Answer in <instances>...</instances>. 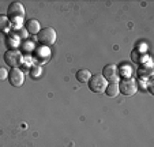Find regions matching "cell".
<instances>
[{"instance_id": "cell-1", "label": "cell", "mask_w": 154, "mask_h": 147, "mask_svg": "<svg viewBox=\"0 0 154 147\" xmlns=\"http://www.w3.org/2000/svg\"><path fill=\"white\" fill-rule=\"evenodd\" d=\"M7 18L14 25H19L25 19V7L19 2H12L7 8Z\"/></svg>"}, {"instance_id": "cell-2", "label": "cell", "mask_w": 154, "mask_h": 147, "mask_svg": "<svg viewBox=\"0 0 154 147\" xmlns=\"http://www.w3.org/2000/svg\"><path fill=\"white\" fill-rule=\"evenodd\" d=\"M38 42L42 46H49L56 42V32L53 27H44L37 34Z\"/></svg>"}, {"instance_id": "cell-3", "label": "cell", "mask_w": 154, "mask_h": 147, "mask_svg": "<svg viewBox=\"0 0 154 147\" xmlns=\"http://www.w3.org/2000/svg\"><path fill=\"white\" fill-rule=\"evenodd\" d=\"M119 93L124 95H134L138 90L137 81L134 78H123L122 81H119Z\"/></svg>"}, {"instance_id": "cell-4", "label": "cell", "mask_w": 154, "mask_h": 147, "mask_svg": "<svg viewBox=\"0 0 154 147\" xmlns=\"http://www.w3.org/2000/svg\"><path fill=\"white\" fill-rule=\"evenodd\" d=\"M89 89L91 90L93 93H104L105 89H106L108 83L104 79V76L100 75V74H94V75H91V78L89 79Z\"/></svg>"}, {"instance_id": "cell-5", "label": "cell", "mask_w": 154, "mask_h": 147, "mask_svg": "<svg viewBox=\"0 0 154 147\" xmlns=\"http://www.w3.org/2000/svg\"><path fill=\"white\" fill-rule=\"evenodd\" d=\"M4 61L11 68H18L22 64V53L18 49H8L4 53Z\"/></svg>"}, {"instance_id": "cell-6", "label": "cell", "mask_w": 154, "mask_h": 147, "mask_svg": "<svg viewBox=\"0 0 154 147\" xmlns=\"http://www.w3.org/2000/svg\"><path fill=\"white\" fill-rule=\"evenodd\" d=\"M102 76L106 82H111V83H116L120 81V72L117 68L116 64H106L102 69Z\"/></svg>"}, {"instance_id": "cell-7", "label": "cell", "mask_w": 154, "mask_h": 147, "mask_svg": "<svg viewBox=\"0 0 154 147\" xmlns=\"http://www.w3.org/2000/svg\"><path fill=\"white\" fill-rule=\"evenodd\" d=\"M33 59L35 60L37 64H45L49 61L51 59V51L48 46H38V48H34L33 51Z\"/></svg>"}, {"instance_id": "cell-8", "label": "cell", "mask_w": 154, "mask_h": 147, "mask_svg": "<svg viewBox=\"0 0 154 147\" xmlns=\"http://www.w3.org/2000/svg\"><path fill=\"white\" fill-rule=\"evenodd\" d=\"M8 81L11 83V86L14 87H20L25 82V74L20 68H11V71L8 72Z\"/></svg>"}, {"instance_id": "cell-9", "label": "cell", "mask_w": 154, "mask_h": 147, "mask_svg": "<svg viewBox=\"0 0 154 147\" xmlns=\"http://www.w3.org/2000/svg\"><path fill=\"white\" fill-rule=\"evenodd\" d=\"M25 30L30 34H38L41 30L40 22L37 19H29L26 23H25Z\"/></svg>"}, {"instance_id": "cell-10", "label": "cell", "mask_w": 154, "mask_h": 147, "mask_svg": "<svg viewBox=\"0 0 154 147\" xmlns=\"http://www.w3.org/2000/svg\"><path fill=\"white\" fill-rule=\"evenodd\" d=\"M76 81L81 82V83H87L89 82V79L91 78V72L89 71V69H79L78 72H76Z\"/></svg>"}, {"instance_id": "cell-11", "label": "cell", "mask_w": 154, "mask_h": 147, "mask_svg": "<svg viewBox=\"0 0 154 147\" xmlns=\"http://www.w3.org/2000/svg\"><path fill=\"white\" fill-rule=\"evenodd\" d=\"M104 93L108 95V97H116V95L119 94V84L117 83H109L106 86V89H105Z\"/></svg>"}, {"instance_id": "cell-12", "label": "cell", "mask_w": 154, "mask_h": 147, "mask_svg": "<svg viewBox=\"0 0 154 147\" xmlns=\"http://www.w3.org/2000/svg\"><path fill=\"white\" fill-rule=\"evenodd\" d=\"M10 19L7 18V15L0 14V33H6L10 29Z\"/></svg>"}, {"instance_id": "cell-13", "label": "cell", "mask_w": 154, "mask_h": 147, "mask_svg": "<svg viewBox=\"0 0 154 147\" xmlns=\"http://www.w3.org/2000/svg\"><path fill=\"white\" fill-rule=\"evenodd\" d=\"M131 59L135 61V63H145V59H146V56L143 55V52L142 51H139V49H135L134 52L131 53Z\"/></svg>"}, {"instance_id": "cell-14", "label": "cell", "mask_w": 154, "mask_h": 147, "mask_svg": "<svg viewBox=\"0 0 154 147\" xmlns=\"http://www.w3.org/2000/svg\"><path fill=\"white\" fill-rule=\"evenodd\" d=\"M138 74H139L140 78H146V76H150V75H151V68H150V67H149V68H146V67H142V68H139Z\"/></svg>"}, {"instance_id": "cell-15", "label": "cell", "mask_w": 154, "mask_h": 147, "mask_svg": "<svg viewBox=\"0 0 154 147\" xmlns=\"http://www.w3.org/2000/svg\"><path fill=\"white\" fill-rule=\"evenodd\" d=\"M30 75H32V78H38V76L41 75V68L38 66L33 67V68L30 69Z\"/></svg>"}, {"instance_id": "cell-16", "label": "cell", "mask_w": 154, "mask_h": 147, "mask_svg": "<svg viewBox=\"0 0 154 147\" xmlns=\"http://www.w3.org/2000/svg\"><path fill=\"white\" fill-rule=\"evenodd\" d=\"M7 78H8V71L3 67H0V81H4Z\"/></svg>"}]
</instances>
